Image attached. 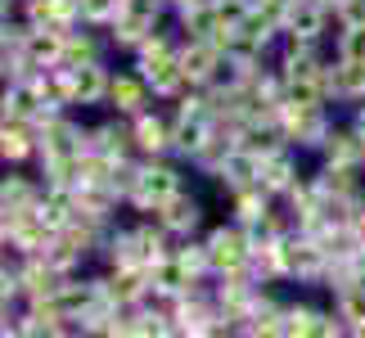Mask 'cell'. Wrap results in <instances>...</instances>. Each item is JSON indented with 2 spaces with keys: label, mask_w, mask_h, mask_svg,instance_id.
<instances>
[{
  "label": "cell",
  "mask_w": 365,
  "mask_h": 338,
  "mask_svg": "<svg viewBox=\"0 0 365 338\" xmlns=\"http://www.w3.org/2000/svg\"><path fill=\"white\" fill-rule=\"evenodd\" d=\"M176 190H185L180 158H172V153H163V158H140V180H135L126 208H135L140 217H153V212H158V203H167Z\"/></svg>",
  "instance_id": "cell-1"
},
{
  "label": "cell",
  "mask_w": 365,
  "mask_h": 338,
  "mask_svg": "<svg viewBox=\"0 0 365 338\" xmlns=\"http://www.w3.org/2000/svg\"><path fill=\"white\" fill-rule=\"evenodd\" d=\"M203 244H207V262H212V275H235V271H248L252 262V239L240 221H221L212 230H203Z\"/></svg>",
  "instance_id": "cell-2"
},
{
  "label": "cell",
  "mask_w": 365,
  "mask_h": 338,
  "mask_svg": "<svg viewBox=\"0 0 365 338\" xmlns=\"http://www.w3.org/2000/svg\"><path fill=\"white\" fill-rule=\"evenodd\" d=\"M284 257H289V280H298V285H320L329 252H325V244H320L316 235L293 230V235H284Z\"/></svg>",
  "instance_id": "cell-3"
},
{
  "label": "cell",
  "mask_w": 365,
  "mask_h": 338,
  "mask_svg": "<svg viewBox=\"0 0 365 338\" xmlns=\"http://www.w3.org/2000/svg\"><path fill=\"white\" fill-rule=\"evenodd\" d=\"M131 135H135V153H145V158H163V153H172V108L149 104L145 113H135V118H131Z\"/></svg>",
  "instance_id": "cell-4"
},
{
  "label": "cell",
  "mask_w": 365,
  "mask_h": 338,
  "mask_svg": "<svg viewBox=\"0 0 365 338\" xmlns=\"http://www.w3.org/2000/svg\"><path fill=\"white\" fill-rule=\"evenodd\" d=\"M203 212H207V203L194 190H176L167 203H158L153 221H163L176 239H190V235H203Z\"/></svg>",
  "instance_id": "cell-5"
},
{
  "label": "cell",
  "mask_w": 365,
  "mask_h": 338,
  "mask_svg": "<svg viewBox=\"0 0 365 338\" xmlns=\"http://www.w3.org/2000/svg\"><path fill=\"white\" fill-rule=\"evenodd\" d=\"M180 73H185L190 86H212V81L221 77V63H226V54H221L212 41H194V36H180Z\"/></svg>",
  "instance_id": "cell-6"
},
{
  "label": "cell",
  "mask_w": 365,
  "mask_h": 338,
  "mask_svg": "<svg viewBox=\"0 0 365 338\" xmlns=\"http://www.w3.org/2000/svg\"><path fill=\"white\" fill-rule=\"evenodd\" d=\"M149 104H158V100H153V91H149V81H145L140 68H122V73H113V86H108V100H104L108 113L135 118V113H145Z\"/></svg>",
  "instance_id": "cell-7"
},
{
  "label": "cell",
  "mask_w": 365,
  "mask_h": 338,
  "mask_svg": "<svg viewBox=\"0 0 365 338\" xmlns=\"http://www.w3.org/2000/svg\"><path fill=\"white\" fill-rule=\"evenodd\" d=\"M19 285H23V302H46V298L59 293L63 271L46 257V252H41V257H23L19 262Z\"/></svg>",
  "instance_id": "cell-8"
},
{
  "label": "cell",
  "mask_w": 365,
  "mask_h": 338,
  "mask_svg": "<svg viewBox=\"0 0 365 338\" xmlns=\"http://www.w3.org/2000/svg\"><path fill=\"white\" fill-rule=\"evenodd\" d=\"M36 153H41L36 122H14V118L0 122V163H5V167H23V163H32Z\"/></svg>",
  "instance_id": "cell-9"
},
{
  "label": "cell",
  "mask_w": 365,
  "mask_h": 338,
  "mask_svg": "<svg viewBox=\"0 0 365 338\" xmlns=\"http://www.w3.org/2000/svg\"><path fill=\"white\" fill-rule=\"evenodd\" d=\"M108 50H113L108 46V32L86 27V23H73L68 27V41H63V63L68 68H86V63H100Z\"/></svg>",
  "instance_id": "cell-10"
},
{
  "label": "cell",
  "mask_w": 365,
  "mask_h": 338,
  "mask_svg": "<svg viewBox=\"0 0 365 338\" xmlns=\"http://www.w3.org/2000/svg\"><path fill=\"white\" fill-rule=\"evenodd\" d=\"M135 68L145 73V81H149V91H153V100H158V104H172L180 91H190V81H185V73H180V59H176V54L135 63Z\"/></svg>",
  "instance_id": "cell-11"
},
{
  "label": "cell",
  "mask_w": 365,
  "mask_h": 338,
  "mask_svg": "<svg viewBox=\"0 0 365 338\" xmlns=\"http://www.w3.org/2000/svg\"><path fill=\"white\" fill-rule=\"evenodd\" d=\"M298 158H302V149H279V153H271V158L262 163V180L257 185L271 194V199H284V194L293 190V180L302 176V167H298Z\"/></svg>",
  "instance_id": "cell-12"
},
{
  "label": "cell",
  "mask_w": 365,
  "mask_h": 338,
  "mask_svg": "<svg viewBox=\"0 0 365 338\" xmlns=\"http://www.w3.org/2000/svg\"><path fill=\"white\" fill-rule=\"evenodd\" d=\"M41 194H46V180L41 176H27L23 167H5V176H0V203L5 208L27 212V208L41 203Z\"/></svg>",
  "instance_id": "cell-13"
},
{
  "label": "cell",
  "mask_w": 365,
  "mask_h": 338,
  "mask_svg": "<svg viewBox=\"0 0 365 338\" xmlns=\"http://www.w3.org/2000/svg\"><path fill=\"white\" fill-rule=\"evenodd\" d=\"M217 122H203V118H176L172 113V158L180 163H194L199 158V149L212 140Z\"/></svg>",
  "instance_id": "cell-14"
},
{
  "label": "cell",
  "mask_w": 365,
  "mask_h": 338,
  "mask_svg": "<svg viewBox=\"0 0 365 338\" xmlns=\"http://www.w3.org/2000/svg\"><path fill=\"white\" fill-rule=\"evenodd\" d=\"M217 180H221V185H226L230 194H235V190H248V185H257V180H262V158H257L252 149L235 145V149L226 153V163H221Z\"/></svg>",
  "instance_id": "cell-15"
},
{
  "label": "cell",
  "mask_w": 365,
  "mask_h": 338,
  "mask_svg": "<svg viewBox=\"0 0 365 338\" xmlns=\"http://www.w3.org/2000/svg\"><path fill=\"white\" fill-rule=\"evenodd\" d=\"M36 108H41V91L32 81H5L0 86V113L14 122H36Z\"/></svg>",
  "instance_id": "cell-16"
},
{
  "label": "cell",
  "mask_w": 365,
  "mask_h": 338,
  "mask_svg": "<svg viewBox=\"0 0 365 338\" xmlns=\"http://www.w3.org/2000/svg\"><path fill=\"white\" fill-rule=\"evenodd\" d=\"M320 163H365V140L352 131V122H334L329 140L320 145Z\"/></svg>",
  "instance_id": "cell-17"
},
{
  "label": "cell",
  "mask_w": 365,
  "mask_h": 338,
  "mask_svg": "<svg viewBox=\"0 0 365 338\" xmlns=\"http://www.w3.org/2000/svg\"><path fill=\"white\" fill-rule=\"evenodd\" d=\"M108 86H113V68H108V59L77 68V108L104 104L108 100Z\"/></svg>",
  "instance_id": "cell-18"
},
{
  "label": "cell",
  "mask_w": 365,
  "mask_h": 338,
  "mask_svg": "<svg viewBox=\"0 0 365 338\" xmlns=\"http://www.w3.org/2000/svg\"><path fill=\"white\" fill-rule=\"evenodd\" d=\"M226 203H230V221H240L244 230L248 225H257L266 212H271V194H266L262 185H248V190H235V194H226Z\"/></svg>",
  "instance_id": "cell-19"
},
{
  "label": "cell",
  "mask_w": 365,
  "mask_h": 338,
  "mask_svg": "<svg viewBox=\"0 0 365 338\" xmlns=\"http://www.w3.org/2000/svg\"><path fill=\"white\" fill-rule=\"evenodd\" d=\"M339 100L343 104L365 100V59H347V54H339Z\"/></svg>",
  "instance_id": "cell-20"
},
{
  "label": "cell",
  "mask_w": 365,
  "mask_h": 338,
  "mask_svg": "<svg viewBox=\"0 0 365 338\" xmlns=\"http://www.w3.org/2000/svg\"><path fill=\"white\" fill-rule=\"evenodd\" d=\"M118 14H122V0H81V23L86 27H100L104 32Z\"/></svg>",
  "instance_id": "cell-21"
},
{
  "label": "cell",
  "mask_w": 365,
  "mask_h": 338,
  "mask_svg": "<svg viewBox=\"0 0 365 338\" xmlns=\"http://www.w3.org/2000/svg\"><path fill=\"white\" fill-rule=\"evenodd\" d=\"M334 54L365 59V23H361V27H339V36H334Z\"/></svg>",
  "instance_id": "cell-22"
},
{
  "label": "cell",
  "mask_w": 365,
  "mask_h": 338,
  "mask_svg": "<svg viewBox=\"0 0 365 338\" xmlns=\"http://www.w3.org/2000/svg\"><path fill=\"white\" fill-rule=\"evenodd\" d=\"M19 217H23V212H14V208L0 203V244H9V239H14V225H19Z\"/></svg>",
  "instance_id": "cell-23"
},
{
  "label": "cell",
  "mask_w": 365,
  "mask_h": 338,
  "mask_svg": "<svg viewBox=\"0 0 365 338\" xmlns=\"http://www.w3.org/2000/svg\"><path fill=\"white\" fill-rule=\"evenodd\" d=\"M343 122H352V131L365 140V100H352V104H347V118Z\"/></svg>",
  "instance_id": "cell-24"
},
{
  "label": "cell",
  "mask_w": 365,
  "mask_h": 338,
  "mask_svg": "<svg viewBox=\"0 0 365 338\" xmlns=\"http://www.w3.org/2000/svg\"><path fill=\"white\" fill-rule=\"evenodd\" d=\"M190 5H203V0H172V9H190Z\"/></svg>",
  "instance_id": "cell-25"
},
{
  "label": "cell",
  "mask_w": 365,
  "mask_h": 338,
  "mask_svg": "<svg viewBox=\"0 0 365 338\" xmlns=\"http://www.w3.org/2000/svg\"><path fill=\"white\" fill-rule=\"evenodd\" d=\"M361 271H365V248H361Z\"/></svg>",
  "instance_id": "cell-26"
}]
</instances>
